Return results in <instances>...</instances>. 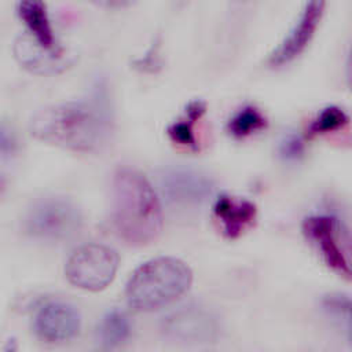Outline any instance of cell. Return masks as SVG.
I'll return each instance as SVG.
<instances>
[{"label":"cell","mask_w":352,"mask_h":352,"mask_svg":"<svg viewBox=\"0 0 352 352\" xmlns=\"http://www.w3.org/2000/svg\"><path fill=\"white\" fill-rule=\"evenodd\" d=\"M14 52L22 65L34 72H56L66 66V58L62 50L48 51L25 34L16 40Z\"/></svg>","instance_id":"cell-12"},{"label":"cell","mask_w":352,"mask_h":352,"mask_svg":"<svg viewBox=\"0 0 352 352\" xmlns=\"http://www.w3.org/2000/svg\"><path fill=\"white\" fill-rule=\"evenodd\" d=\"M111 221L121 239L131 245L154 241L162 228L160 199L138 170L121 168L113 177Z\"/></svg>","instance_id":"cell-2"},{"label":"cell","mask_w":352,"mask_h":352,"mask_svg":"<svg viewBox=\"0 0 352 352\" xmlns=\"http://www.w3.org/2000/svg\"><path fill=\"white\" fill-rule=\"evenodd\" d=\"M98 334L102 346L107 349L120 346L131 334V323L128 316L118 309L109 311L99 323Z\"/></svg>","instance_id":"cell-14"},{"label":"cell","mask_w":352,"mask_h":352,"mask_svg":"<svg viewBox=\"0 0 352 352\" xmlns=\"http://www.w3.org/2000/svg\"><path fill=\"white\" fill-rule=\"evenodd\" d=\"M206 103L201 99L191 100L186 107V117L168 126V135L173 142L195 147V135L192 124L205 113Z\"/></svg>","instance_id":"cell-15"},{"label":"cell","mask_w":352,"mask_h":352,"mask_svg":"<svg viewBox=\"0 0 352 352\" xmlns=\"http://www.w3.org/2000/svg\"><path fill=\"white\" fill-rule=\"evenodd\" d=\"M158 184L165 198L176 205H198L213 190L212 180L191 168L168 166L160 170Z\"/></svg>","instance_id":"cell-8"},{"label":"cell","mask_w":352,"mask_h":352,"mask_svg":"<svg viewBox=\"0 0 352 352\" xmlns=\"http://www.w3.org/2000/svg\"><path fill=\"white\" fill-rule=\"evenodd\" d=\"M30 132L40 140L65 148L94 151L109 136L110 113L100 98L52 104L33 114Z\"/></svg>","instance_id":"cell-1"},{"label":"cell","mask_w":352,"mask_h":352,"mask_svg":"<svg viewBox=\"0 0 352 352\" xmlns=\"http://www.w3.org/2000/svg\"><path fill=\"white\" fill-rule=\"evenodd\" d=\"M213 217L220 231L230 239L250 230L257 219L256 205L245 198L221 195L213 204Z\"/></svg>","instance_id":"cell-11"},{"label":"cell","mask_w":352,"mask_h":352,"mask_svg":"<svg viewBox=\"0 0 352 352\" xmlns=\"http://www.w3.org/2000/svg\"><path fill=\"white\" fill-rule=\"evenodd\" d=\"M81 226L77 206L59 197L43 198L33 204L25 217V228L34 238L58 241L72 236Z\"/></svg>","instance_id":"cell-5"},{"label":"cell","mask_w":352,"mask_h":352,"mask_svg":"<svg viewBox=\"0 0 352 352\" xmlns=\"http://www.w3.org/2000/svg\"><path fill=\"white\" fill-rule=\"evenodd\" d=\"M279 153L286 160H296L304 153V143L296 135H287L279 144Z\"/></svg>","instance_id":"cell-19"},{"label":"cell","mask_w":352,"mask_h":352,"mask_svg":"<svg viewBox=\"0 0 352 352\" xmlns=\"http://www.w3.org/2000/svg\"><path fill=\"white\" fill-rule=\"evenodd\" d=\"M345 81L348 88L352 91V41L346 54V60H345Z\"/></svg>","instance_id":"cell-21"},{"label":"cell","mask_w":352,"mask_h":352,"mask_svg":"<svg viewBox=\"0 0 352 352\" xmlns=\"http://www.w3.org/2000/svg\"><path fill=\"white\" fill-rule=\"evenodd\" d=\"M302 232L323 263L344 279H352V260L348 254L338 220L331 214H312L302 221Z\"/></svg>","instance_id":"cell-6"},{"label":"cell","mask_w":352,"mask_h":352,"mask_svg":"<svg viewBox=\"0 0 352 352\" xmlns=\"http://www.w3.org/2000/svg\"><path fill=\"white\" fill-rule=\"evenodd\" d=\"M349 122V116L338 106L329 104L323 107L312 120L308 131L311 135H322L344 128Z\"/></svg>","instance_id":"cell-18"},{"label":"cell","mask_w":352,"mask_h":352,"mask_svg":"<svg viewBox=\"0 0 352 352\" xmlns=\"http://www.w3.org/2000/svg\"><path fill=\"white\" fill-rule=\"evenodd\" d=\"M162 331L169 340L179 344L206 345L217 340L219 322L208 309L187 305L164 318Z\"/></svg>","instance_id":"cell-7"},{"label":"cell","mask_w":352,"mask_h":352,"mask_svg":"<svg viewBox=\"0 0 352 352\" xmlns=\"http://www.w3.org/2000/svg\"><path fill=\"white\" fill-rule=\"evenodd\" d=\"M324 6L323 1H308L304 4L296 23L270 54L268 63L271 66H282L292 62L308 47L322 21Z\"/></svg>","instance_id":"cell-9"},{"label":"cell","mask_w":352,"mask_h":352,"mask_svg":"<svg viewBox=\"0 0 352 352\" xmlns=\"http://www.w3.org/2000/svg\"><path fill=\"white\" fill-rule=\"evenodd\" d=\"M16 10L22 21L26 23L32 36H34V41L48 51L60 50L56 45L54 32L51 29V23L45 11V4L41 1H19L16 4Z\"/></svg>","instance_id":"cell-13"},{"label":"cell","mask_w":352,"mask_h":352,"mask_svg":"<svg viewBox=\"0 0 352 352\" xmlns=\"http://www.w3.org/2000/svg\"><path fill=\"white\" fill-rule=\"evenodd\" d=\"M323 311L331 318L345 333L352 344V298L346 294L331 293L322 300Z\"/></svg>","instance_id":"cell-16"},{"label":"cell","mask_w":352,"mask_h":352,"mask_svg":"<svg viewBox=\"0 0 352 352\" xmlns=\"http://www.w3.org/2000/svg\"><path fill=\"white\" fill-rule=\"evenodd\" d=\"M192 280L190 267L175 257H155L139 265L131 275L125 296L136 311L164 307L187 292Z\"/></svg>","instance_id":"cell-3"},{"label":"cell","mask_w":352,"mask_h":352,"mask_svg":"<svg viewBox=\"0 0 352 352\" xmlns=\"http://www.w3.org/2000/svg\"><path fill=\"white\" fill-rule=\"evenodd\" d=\"M118 261L114 249L102 243H87L70 254L65 265V274L76 287L98 292L114 279Z\"/></svg>","instance_id":"cell-4"},{"label":"cell","mask_w":352,"mask_h":352,"mask_svg":"<svg viewBox=\"0 0 352 352\" xmlns=\"http://www.w3.org/2000/svg\"><path fill=\"white\" fill-rule=\"evenodd\" d=\"M1 138H0V147H1V153L3 155H7L8 151L12 148V138H8V131L6 129V125H1V132H0Z\"/></svg>","instance_id":"cell-20"},{"label":"cell","mask_w":352,"mask_h":352,"mask_svg":"<svg viewBox=\"0 0 352 352\" xmlns=\"http://www.w3.org/2000/svg\"><path fill=\"white\" fill-rule=\"evenodd\" d=\"M34 330L47 342L67 341L80 330V314L70 304L62 301L48 302L36 314Z\"/></svg>","instance_id":"cell-10"},{"label":"cell","mask_w":352,"mask_h":352,"mask_svg":"<svg viewBox=\"0 0 352 352\" xmlns=\"http://www.w3.org/2000/svg\"><path fill=\"white\" fill-rule=\"evenodd\" d=\"M267 120L264 114L254 106H245L239 109L227 122V131L235 138H245L265 126Z\"/></svg>","instance_id":"cell-17"}]
</instances>
